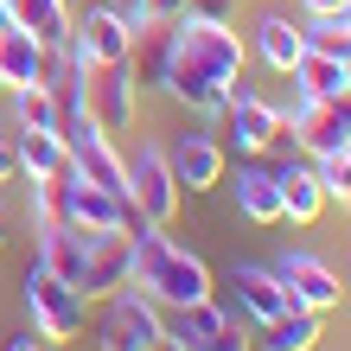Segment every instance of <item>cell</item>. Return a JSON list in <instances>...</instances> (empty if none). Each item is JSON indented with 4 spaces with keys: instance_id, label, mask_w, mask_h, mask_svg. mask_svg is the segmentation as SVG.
<instances>
[{
    "instance_id": "cell-5",
    "label": "cell",
    "mask_w": 351,
    "mask_h": 351,
    "mask_svg": "<svg viewBox=\"0 0 351 351\" xmlns=\"http://www.w3.org/2000/svg\"><path fill=\"white\" fill-rule=\"evenodd\" d=\"M128 268H134V237H128V230H96L90 250H84V275H77L84 306L121 294V287H128Z\"/></svg>"
},
{
    "instance_id": "cell-31",
    "label": "cell",
    "mask_w": 351,
    "mask_h": 351,
    "mask_svg": "<svg viewBox=\"0 0 351 351\" xmlns=\"http://www.w3.org/2000/svg\"><path fill=\"white\" fill-rule=\"evenodd\" d=\"M237 0H185V13H204V19H230Z\"/></svg>"
},
{
    "instance_id": "cell-16",
    "label": "cell",
    "mask_w": 351,
    "mask_h": 351,
    "mask_svg": "<svg viewBox=\"0 0 351 351\" xmlns=\"http://www.w3.org/2000/svg\"><path fill=\"white\" fill-rule=\"evenodd\" d=\"M84 250H90V237L77 230V223H38V268H45V275H58V281L77 287V275H84Z\"/></svg>"
},
{
    "instance_id": "cell-20",
    "label": "cell",
    "mask_w": 351,
    "mask_h": 351,
    "mask_svg": "<svg viewBox=\"0 0 351 351\" xmlns=\"http://www.w3.org/2000/svg\"><path fill=\"white\" fill-rule=\"evenodd\" d=\"M319 345V313L306 306H281L275 319H262V351H313Z\"/></svg>"
},
{
    "instance_id": "cell-35",
    "label": "cell",
    "mask_w": 351,
    "mask_h": 351,
    "mask_svg": "<svg viewBox=\"0 0 351 351\" xmlns=\"http://www.w3.org/2000/svg\"><path fill=\"white\" fill-rule=\"evenodd\" d=\"M13 26V0H0V32H7Z\"/></svg>"
},
{
    "instance_id": "cell-15",
    "label": "cell",
    "mask_w": 351,
    "mask_h": 351,
    "mask_svg": "<svg viewBox=\"0 0 351 351\" xmlns=\"http://www.w3.org/2000/svg\"><path fill=\"white\" fill-rule=\"evenodd\" d=\"M167 167L179 179V192H211V185H223V147L211 134H179V147L167 154Z\"/></svg>"
},
{
    "instance_id": "cell-14",
    "label": "cell",
    "mask_w": 351,
    "mask_h": 351,
    "mask_svg": "<svg viewBox=\"0 0 351 351\" xmlns=\"http://www.w3.org/2000/svg\"><path fill=\"white\" fill-rule=\"evenodd\" d=\"M45 77H51V45L32 38L26 26H7V32H0V90L45 84Z\"/></svg>"
},
{
    "instance_id": "cell-3",
    "label": "cell",
    "mask_w": 351,
    "mask_h": 351,
    "mask_svg": "<svg viewBox=\"0 0 351 351\" xmlns=\"http://www.w3.org/2000/svg\"><path fill=\"white\" fill-rule=\"evenodd\" d=\"M26 313H32V332L45 345H71L77 332H84V294H77L71 281L45 275V268L26 275Z\"/></svg>"
},
{
    "instance_id": "cell-13",
    "label": "cell",
    "mask_w": 351,
    "mask_h": 351,
    "mask_svg": "<svg viewBox=\"0 0 351 351\" xmlns=\"http://www.w3.org/2000/svg\"><path fill=\"white\" fill-rule=\"evenodd\" d=\"M179 339L192 345V351H250V332H243L230 313H217L211 300L179 306Z\"/></svg>"
},
{
    "instance_id": "cell-18",
    "label": "cell",
    "mask_w": 351,
    "mask_h": 351,
    "mask_svg": "<svg viewBox=\"0 0 351 351\" xmlns=\"http://www.w3.org/2000/svg\"><path fill=\"white\" fill-rule=\"evenodd\" d=\"M13 154H19V173H26V179H45V173H64L71 167V147H64L58 128H19Z\"/></svg>"
},
{
    "instance_id": "cell-22",
    "label": "cell",
    "mask_w": 351,
    "mask_h": 351,
    "mask_svg": "<svg viewBox=\"0 0 351 351\" xmlns=\"http://www.w3.org/2000/svg\"><path fill=\"white\" fill-rule=\"evenodd\" d=\"M256 51H262V64H268V71H281V77H287V71L300 64V51H306V32H300V26H287L281 13H268L262 26H256Z\"/></svg>"
},
{
    "instance_id": "cell-30",
    "label": "cell",
    "mask_w": 351,
    "mask_h": 351,
    "mask_svg": "<svg viewBox=\"0 0 351 351\" xmlns=\"http://www.w3.org/2000/svg\"><path fill=\"white\" fill-rule=\"evenodd\" d=\"M300 7L313 13V19H345V13H351V0H300Z\"/></svg>"
},
{
    "instance_id": "cell-10",
    "label": "cell",
    "mask_w": 351,
    "mask_h": 351,
    "mask_svg": "<svg viewBox=\"0 0 351 351\" xmlns=\"http://www.w3.org/2000/svg\"><path fill=\"white\" fill-rule=\"evenodd\" d=\"M275 281L287 287L294 306H306V313H332V306H339V275L319 256H306V250H287L275 262Z\"/></svg>"
},
{
    "instance_id": "cell-37",
    "label": "cell",
    "mask_w": 351,
    "mask_h": 351,
    "mask_svg": "<svg viewBox=\"0 0 351 351\" xmlns=\"http://www.w3.org/2000/svg\"><path fill=\"white\" fill-rule=\"evenodd\" d=\"M0 250H7V223H0Z\"/></svg>"
},
{
    "instance_id": "cell-24",
    "label": "cell",
    "mask_w": 351,
    "mask_h": 351,
    "mask_svg": "<svg viewBox=\"0 0 351 351\" xmlns=\"http://www.w3.org/2000/svg\"><path fill=\"white\" fill-rule=\"evenodd\" d=\"M300 84V96H339L345 90V58H326V51H300V64L287 71Z\"/></svg>"
},
{
    "instance_id": "cell-34",
    "label": "cell",
    "mask_w": 351,
    "mask_h": 351,
    "mask_svg": "<svg viewBox=\"0 0 351 351\" xmlns=\"http://www.w3.org/2000/svg\"><path fill=\"white\" fill-rule=\"evenodd\" d=\"M154 351H192V345H185L179 332H160V339H154Z\"/></svg>"
},
{
    "instance_id": "cell-9",
    "label": "cell",
    "mask_w": 351,
    "mask_h": 351,
    "mask_svg": "<svg viewBox=\"0 0 351 351\" xmlns=\"http://www.w3.org/2000/svg\"><path fill=\"white\" fill-rule=\"evenodd\" d=\"M109 319H102V351H154L160 326V300L154 294H109Z\"/></svg>"
},
{
    "instance_id": "cell-17",
    "label": "cell",
    "mask_w": 351,
    "mask_h": 351,
    "mask_svg": "<svg viewBox=\"0 0 351 351\" xmlns=\"http://www.w3.org/2000/svg\"><path fill=\"white\" fill-rule=\"evenodd\" d=\"M275 185H281V217L287 223H313L326 211V185H319L313 167H281Z\"/></svg>"
},
{
    "instance_id": "cell-38",
    "label": "cell",
    "mask_w": 351,
    "mask_h": 351,
    "mask_svg": "<svg viewBox=\"0 0 351 351\" xmlns=\"http://www.w3.org/2000/svg\"><path fill=\"white\" fill-rule=\"evenodd\" d=\"M345 26H351V13H345Z\"/></svg>"
},
{
    "instance_id": "cell-28",
    "label": "cell",
    "mask_w": 351,
    "mask_h": 351,
    "mask_svg": "<svg viewBox=\"0 0 351 351\" xmlns=\"http://www.w3.org/2000/svg\"><path fill=\"white\" fill-rule=\"evenodd\" d=\"M179 13H185V0H134V7H128V26L134 32H154V26H173Z\"/></svg>"
},
{
    "instance_id": "cell-2",
    "label": "cell",
    "mask_w": 351,
    "mask_h": 351,
    "mask_svg": "<svg viewBox=\"0 0 351 351\" xmlns=\"http://www.w3.org/2000/svg\"><path fill=\"white\" fill-rule=\"evenodd\" d=\"M128 287L141 294H154L160 306H192V300H211V268H204L192 250H179V243L147 223V230H134V268H128Z\"/></svg>"
},
{
    "instance_id": "cell-36",
    "label": "cell",
    "mask_w": 351,
    "mask_h": 351,
    "mask_svg": "<svg viewBox=\"0 0 351 351\" xmlns=\"http://www.w3.org/2000/svg\"><path fill=\"white\" fill-rule=\"evenodd\" d=\"M345 90H351V51H345Z\"/></svg>"
},
{
    "instance_id": "cell-7",
    "label": "cell",
    "mask_w": 351,
    "mask_h": 351,
    "mask_svg": "<svg viewBox=\"0 0 351 351\" xmlns=\"http://www.w3.org/2000/svg\"><path fill=\"white\" fill-rule=\"evenodd\" d=\"M84 109L102 134H128L134 128V77L128 64H90L84 71Z\"/></svg>"
},
{
    "instance_id": "cell-21",
    "label": "cell",
    "mask_w": 351,
    "mask_h": 351,
    "mask_svg": "<svg viewBox=\"0 0 351 351\" xmlns=\"http://www.w3.org/2000/svg\"><path fill=\"white\" fill-rule=\"evenodd\" d=\"M237 211L250 223H281V185L262 167H237Z\"/></svg>"
},
{
    "instance_id": "cell-23",
    "label": "cell",
    "mask_w": 351,
    "mask_h": 351,
    "mask_svg": "<svg viewBox=\"0 0 351 351\" xmlns=\"http://www.w3.org/2000/svg\"><path fill=\"white\" fill-rule=\"evenodd\" d=\"M13 26H26L32 38H45V45H64L71 13H64V0H13Z\"/></svg>"
},
{
    "instance_id": "cell-12",
    "label": "cell",
    "mask_w": 351,
    "mask_h": 351,
    "mask_svg": "<svg viewBox=\"0 0 351 351\" xmlns=\"http://www.w3.org/2000/svg\"><path fill=\"white\" fill-rule=\"evenodd\" d=\"M77 179V173H71ZM71 223H77V230H84V237H96V230H134V204L128 198H121V192H102V185H84V179H77L71 185Z\"/></svg>"
},
{
    "instance_id": "cell-4",
    "label": "cell",
    "mask_w": 351,
    "mask_h": 351,
    "mask_svg": "<svg viewBox=\"0 0 351 351\" xmlns=\"http://www.w3.org/2000/svg\"><path fill=\"white\" fill-rule=\"evenodd\" d=\"M287 128H294V141H300L313 160L351 147V90H339V96H306Z\"/></svg>"
},
{
    "instance_id": "cell-6",
    "label": "cell",
    "mask_w": 351,
    "mask_h": 351,
    "mask_svg": "<svg viewBox=\"0 0 351 351\" xmlns=\"http://www.w3.org/2000/svg\"><path fill=\"white\" fill-rule=\"evenodd\" d=\"M128 204H134L141 223H160V230L173 223V211H179V179H173V167H167V154H160V147L134 154V167H128Z\"/></svg>"
},
{
    "instance_id": "cell-26",
    "label": "cell",
    "mask_w": 351,
    "mask_h": 351,
    "mask_svg": "<svg viewBox=\"0 0 351 351\" xmlns=\"http://www.w3.org/2000/svg\"><path fill=\"white\" fill-rule=\"evenodd\" d=\"M71 185H77L71 167L32 179V211H38V223H71Z\"/></svg>"
},
{
    "instance_id": "cell-1",
    "label": "cell",
    "mask_w": 351,
    "mask_h": 351,
    "mask_svg": "<svg viewBox=\"0 0 351 351\" xmlns=\"http://www.w3.org/2000/svg\"><path fill=\"white\" fill-rule=\"evenodd\" d=\"M237 84H243V38L230 32V19L179 13L167 32V51H160V90L198 115H223Z\"/></svg>"
},
{
    "instance_id": "cell-11",
    "label": "cell",
    "mask_w": 351,
    "mask_h": 351,
    "mask_svg": "<svg viewBox=\"0 0 351 351\" xmlns=\"http://www.w3.org/2000/svg\"><path fill=\"white\" fill-rule=\"evenodd\" d=\"M223 115H230V134H237V147H243V154H268V147L287 134V115L275 109V102H262L256 90H230Z\"/></svg>"
},
{
    "instance_id": "cell-8",
    "label": "cell",
    "mask_w": 351,
    "mask_h": 351,
    "mask_svg": "<svg viewBox=\"0 0 351 351\" xmlns=\"http://www.w3.org/2000/svg\"><path fill=\"white\" fill-rule=\"evenodd\" d=\"M64 45L84 58V64H128L134 58V26H128V13L96 7V13H84V26H71Z\"/></svg>"
},
{
    "instance_id": "cell-32",
    "label": "cell",
    "mask_w": 351,
    "mask_h": 351,
    "mask_svg": "<svg viewBox=\"0 0 351 351\" xmlns=\"http://www.w3.org/2000/svg\"><path fill=\"white\" fill-rule=\"evenodd\" d=\"M7 179H19V154H13V141L0 134V185H7Z\"/></svg>"
},
{
    "instance_id": "cell-25",
    "label": "cell",
    "mask_w": 351,
    "mask_h": 351,
    "mask_svg": "<svg viewBox=\"0 0 351 351\" xmlns=\"http://www.w3.org/2000/svg\"><path fill=\"white\" fill-rule=\"evenodd\" d=\"M13 115H19V128H58V90L51 84H19L13 90Z\"/></svg>"
},
{
    "instance_id": "cell-33",
    "label": "cell",
    "mask_w": 351,
    "mask_h": 351,
    "mask_svg": "<svg viewBox=\"0 0 351 351\" xmlns=\"http://www.w3.org/2000/svg\"><path fill=\"white\" fill-rule=\"evenodd\" d=\"M7 351H51V345H45V339H38V332H26V339H13Z\"/></svg>"
},
{
    "instance_id": "cell-27",
    "label": "cell",
    "mask_w": 351,
    "mask_h": 351,
    "mask_svg": "<svg viewBox=\"0 0 351 351\" xmlns=\"http://www.w3.org/2000/svg\"><path fill=\"white\" fill-rule=\"evenodd\" d=\"M319 185H326V198H339L345 204V211H351V147H339V154H326L319 160Z\"/></svg>"
},
{
    "instance_id": "cell-19",
    "label": "cell",
    "mask_w": 351,
    "mask_h": 351,
    "mask_svg": "<svg viewBox=\"0 0 351 351\" xmlns=\"http://www.w3.org/2000/svg\"><path fill=\"white\" fill-rule=\"evenodd\" d=\"M237 300H243V313H250V319H275L281 306H294V300H287V287L275 281V268H256V262L237 268Z\"/></svg>"
},
{
    "instance_id": "cell-29",
    "label": "cell",
    "mask_w": 351,
    "mask_h": 351,
    "mask_svg": "<svg viewBox=\"0 0 351 351\" xmlns=\"http://www.w3.org/2000/svg\"><path fill=\"white\" fill-rule=\"evenodd\" d=\"M306 51L345 58V51H351V26H345V19H313V32H306Z\"/></svg>"
}]
</instances>
